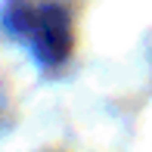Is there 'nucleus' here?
Wrapping results in <instances>:
<instances>
[{
  "instance_id": "f257e3e1",
  "label": "nucleus",
  "mask_w": 152,
  "mask_h": 152,
  "mask_svg": "<svg viewBox=\"0 0 152 152\" xmlns=\"http://www.w3.org/2000/svg\"><path fill=\"white\" fill-rule=\"evenodd\" d=\"M3 25L16 37L28 40L31 53L37 56L40 65H59L72 50V25L68 12L56 3L47 6H25V3H10L3 10Z\"/></svg>"
}]
</instances>
